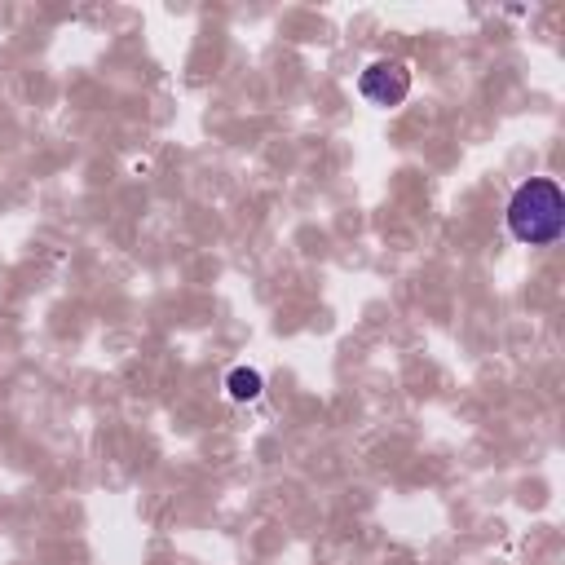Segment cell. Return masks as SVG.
I'll return each instance as SVG.
<instances>
[{
    "label": "cell",
    "mask_w": 565,
    "mask_h": 565,
    "mask_svg": "<svg viewBox=\"0 0 565 565\" xmlns=\"http://www.w3.org/2000/svg\"><path fill=\"white\" fill-rule=\"evenodd\" d=\"M508 234L526 248H552L565 234V190L557 177H526L504 208Z\"/></svg>",
    "instance_id": "cell-1"
},
{
    "label": "cell",
    "mask_w": 565,
    "mask_h": 565,
    "mask_svg": "<svg viewBox=\"0 0 565 565\" xmlns=\"http://www.w3.org/2000/svg\"><path fill=\"white\" fill-rule=\"evenodd\" d=\"M358 93L371 106H402L411 93V67L402 58H376L367 71L358 76Z\"/></svg>",
    "instance_id": "cell-2"
},
{
    "label": "cell",
    "mask_w": 565,
    "mask_h": 565,
    "mask_svg": "<svg viewBox=\"0 0 565 565\" xmlns=\"http://www.w3.org/2000/svg\"><path fill=\"white\" fill-rule=\"evenodd\" d=\"M226 393H230V402H257L265 393V376L257 367H234L226 376Z\"/></svg>",
    "instance_id": "cell-3"
}]
</instances>
